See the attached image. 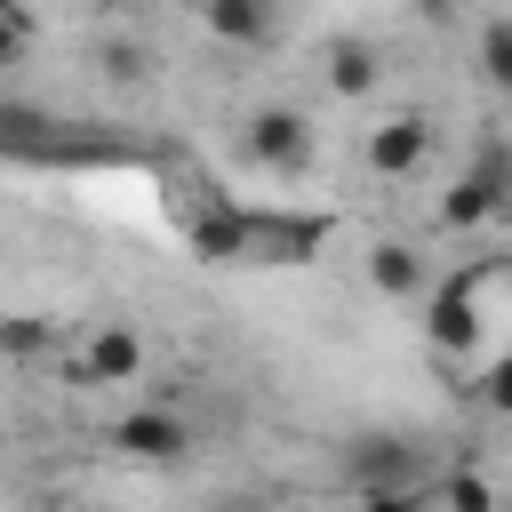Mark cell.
<instances>
[{
    "mask_svg": "<svg viewBox=\"0 0 512 512\" xmlns=\"http://www.w3.org/2000/svg\"><path fill=\"white\" fill-rule=\"evenodd\" d=\"M40 344H48V320H32V312L0 320V352H40Z\"/></svg>",
    "mask_w": 512,
    "mask_h": 512,
    "instance_id": "obj_14",
    "label": "cell"
},
{
    "mask_svg": "<svg viewBox=\"0 0 512 512\" xmlns=\"http://www.w3.org/2000/svg\"><path fill=\"white\" fill-rule=\"evenodd\" d=\"M376 80H384V64H376L368 40H336V48H328V88H336V96H368Z\"/></svg>",
    "mask_w": 512,
    "mask_h": 512,
    "instance_id": "obj_10",
    "label": "cell"
},
{
    "mask_svg": "<svg viewBox=\"0 0 512 512\" xmlns=\"http://www.w3.org/2000/svg\"><path fill=\"white\" fill-rule=\"evenodd\" d=\"M360 512H424V504H416L408 488H368V496H360Z\"/></svg>",
    "mask_w": 512,
    "mask_h": 512,
    "instance_id": "obj_16",
    "label": "cell"
},
{
    "mask_svg": "<svg viewBox=\"0 0 512 512\" xmlns=\"http://www.w3.org/2000/svg\"><path fill=\"white\" fill-rule=\"evenodd\" d=\"M112 448L136 456V464H176V456L192 448V424H184L176 408H128V416L112 424Z\"/></svg>",
    "mask_w": 512,
    "mask_h": 512,
    "instance_id": "obj_3",
    "label": "cell"
},
{
    "mask_svg": "<svg viewBox=\"0 0 512 512\" xmlns=\"http://www.w3.org/2000/svg\"><path fill=\"white\" fill-rule=\"evenodd\" d=\"M144 376V336L128 320H96L80 344V384H136Z\"/></svg>",
    "mask_w": 512,
    "mask_h": 512,
    "instance_id": "obj_4",
    "label": "cell"
},
{
    "mask_svg": "<svg viewBox=\"0 0 512 512\" xmlns=\"http://www.w3.org/2000/svg\"><path fill=\"white\" fill-rule=\"evenodd\" d=\"M136 64H144V56H136V48H104V72H112V80H128V72H136Z\"/></svg>",
    "mask_w": 512,
    "mask_h": 512,
    "instance_id": "obj_18",
    "label": "cell"
},
{
    "mask_svg": "<svg viewBox=\"0 0 512 512\" xmlns=\"http://www.w3.org/2000/svg\"><path fill=\"white\" fill-rule=\"evenodd\" d=\"M424 152H432V120H416V112H392V120L368 136V168H376V176H416Z\"/></svg>",
    "mask_w": 512,
    "mask_h": 512,
    "instance_id": "obj_5",
    "label": "cell"
},
{
    "mask_svg": "<svg viewBox=\"0 0 512 512\" xmlns=\"http://www.w3.org/2000/svg\"><path fill=\"white\" fill-rule=\"evenodd\" d=\"M424 336H432V352H472V336H480L472 280H448V288L432 296V320H424Z\"/></svg>",
    "mask_w": 512,
    "mask_h": 512,
    "instance_id": "obj_6",
    "label": "cell"
},
{
    "mask_svg": "<svg viewBox=\"0 0 512 512\" xmlns=\"http://www.w3.org/2000/svg\"><path fill=\"white\" fill-rule=\"evenodd\" d=\"M408 8H416V24H456L464 0H408Z\"/></svg>",
    "mask_w": 512,
    "mask_h": 512,
    "instance_id": "obj_17",
    "label": "cell"
},
{
    "mask_svg": "<svg viewBox=\"0 0 512 512\" xmlns=\"http://www.w3.org/2000/svg\"><path fill=\"white\" fill-rule=\"evenodd\" d=\"M480 400H488L496 416H512V360H496V368L480 376Z\"/></svg>",
    "mask_w": 512,
    "mask_h": 512,
    "instance_id": "obj_15",
    "label": "cell"
},
{
    "mask_svg": "<svg viewBox=\"0 0 512 512\" xmlns=\"http://www.w3.org/2000/svg\"><path fill=\"white\" fill-rule=\"evenodd\" d=\"M504 192H512V160H504V144H488L480 168L456 176V184L440 192V232H472V224H488V216L504 208Z\"/></svg>",
    "mask_w": 512,
    "mask_h": 512,
    "instance_id": "obj_2",
    "label": "cell"
},
{
    "mask_svg": "<svg viewBox=\"0 0 512 512\" xmlns=\"http://www.w3.org/2000/svg\"><path fill=\"white\" fill-rule=\"evenodd\" d=\"M200 24L224 48H264L272 40V0H200Z\"/></svg>",
    "mask_w": 512,
    "mask_h": 512,
    "instance_id": "obj_8",
    "label": "cell"
},
{
    "mask_svg": "<svg viewBox=\"0 0 512 512\" xmlns=\"http://www.w3.org/2000/svg\"><path fill=\"white\" fill-rule=\"evenodd\" d=\"M240 152L256 160V168H304V152H312V120L296 112V104H256L248 120H240Z\"/></svg>",
    "mask_w": 512,
    "mask_h": 512,
    "instance_id": "obj_1",
    "label": "cell"
},
{
    "mask_svg": "<svg viewBox=\"0 0 512 512\" xmlns=\"http://www.w3.org/2000/svg\"><path fill=\"white\" fill-rule=\"evenodd\" d=\"M480 80L512 96V16H488L480 24Z\"/></svg>",
    "mask_w": 512,
    "mask_h": 512,
    "instance_id": "obj_12",
    "label": "cell"
},
{
    "mask_svg": "<svg viewBox=\"0 0 512 512\" xmlns=\"http://www.w3.org/2000/svg\"><path fill=\"white\" fill-rule=\"evenodd\" d=\"M256 240H264V216H232V208H216V216L192 224V256H208V264H240Z\"/></svg>",
    "mask_w": 512,
    "mask_h": 512,
    "instance_id": "obj_7",
    "label": "cell"
},
{
    "mask_svg": "<svg viewBox=\"0 0 512 512\" xmlns=\"http://www.w3.org/2000/svg\"><path fill=\"white\" fill-rule=\"evenodd\" d=\"M440 504H448V512H496V496H488L480 472H448V480H440Z\"/></svg>",
    "mask_w": 512,
    "mask_h": 512,
    "instance_id": "obj_13",
    "label": "cell"
},
{
    "mask_svg": "<svg viewBox=\"0 0 512 512\" xmlns=\"http://www.w3.org/2000/svg\"><path fill=\"white\" fill-rule=\"evenodd\" d=\"M368 288H376V296H416V288H424V256H416L408 240H376V248H368Z\"/></svg>",
    "mask_w": 512,
    "mask_h": 512,
    "instance_id": "obj_9",
    "label": "cell"
},
{
    "mask_svg": "<svg viewBox=\"0 0 512 512\" xmlns=\"http://www.w3.org/2000/svg\"><path fill=\"white\" fill-rule=\"evenodd\" d=\"M352 472H360V488H400V480H408V448H400V440H368V448L352 456Z\"/></svg>",
    "mask_w": 512,
    "mask_h": 512,
    "instance_id": "obj_11",
    "label": "cell"
}]
</instances>
